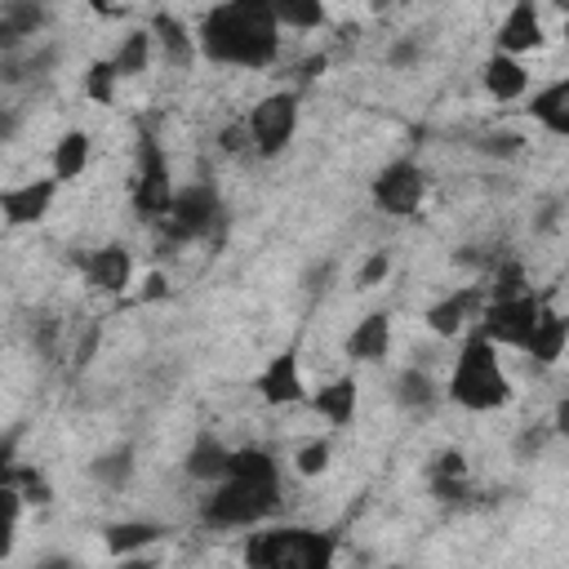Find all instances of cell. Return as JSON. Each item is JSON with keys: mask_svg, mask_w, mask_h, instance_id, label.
Instances as JSON below:
<instances>
[{"mask_svg": "<svg viewBox=\"0 0 569 569\" xmlns=\"http://www.w3.org/2000/svg\"><path fill=\"white\" fill-rule=\"evenodd\" d=\"M280 31L271 0H222L196 22V44L204 62L262 71L280 58Z\"/></svg>", "mask_w": 569, "mask_h": 569, "instance_id": "6da1fadb", "label": "cell"}, {"mask_svg": "<svg viewBox=\"0 0 569 569\" xmlns=\"http://www.w3.org/2000/svg\"><path fill=\"white\" fill-rule=\"evenodd\" d=\"M276 507H280V462L267 449L244 445L231 453V471L213 480L209 493L200 498V525L258 529L267 516H276Z\"/></svg>", "mask_w": 569, "mask_h": 569, "instance_id": "7a4b0ae2", "label": "cell"}, {"mask_svg": "<svg viewBox=\"0 0 569 569\" xmlns=\"http://www.w3.org/2000/svg\"><path fill=\"white\" fill-rule=\"evenodd\" d=\"M516 387H511V373L502 369V356H498V342H489L480 329H471L462 338V351L445 378V400L462 405L467 413H493L502 405H511Z\"/></svg>", "mask_w": 569, "mask_h": 569, "instance_id": "3957f363", "label": "cell"}, {"mask_svg": "<svg viewBox=\"0 0 569 569\" xmlns=\"http://www.w3.org/2000/svg\"><path fill=\"white\" fill-rule=\"evenodd\" d=\"M333 560V533L320 529H253L244 538V565L253 569H325Z\"/></svg>", "mask_w": 569, "mask_h": 569, "instance_id": "277c9868", "label": "cell"}, {"mask_svg": "<svg viewBox=\"0 0 569 569\" xmlns=\"http://www.w3.org/2000/svg\"><path fill=\"white\" fill-rule=\"evenodd\" d=\"M133 156H138V169H133L129 204H133V218H138V222L156 227V222L169 213L173 191H178L173 178H169V156H164L156 129H138V147H133Z\"/></svg>", "mask_w": 569, "mask_h": 569, "instance_id": "5b68a950", "label": "cell"}, {"mask_svg": "<svg viewBox=\"0 0 569 569\" xmlns=\"http://www.w3.org/2000/svg\"><path fill=\"white\" fill-rule=\"evenodd\" d=\"M218 222H222V191L213 182H182L156 231L164 244H191V240H209Z\"/></svg>", "mask_w": 569, "mask_h": 569, "instance_id": "8992f818", "label": "cell"}, {"mask_svg": "<svg viewBox=\"0 0 569 569\" xmlns=\"http://www.w3.org/2000/svg\"><path fill=\"white\" fill-rule=\"evenodd\" d=\"M298 124H302V102H298V89H276L267 98H258L249 107V129H253V156L258 160H276L293 147L298 138Z\"/></svg>", "mask_w": 569, "mask_h": 569, "instance_id": "52a82bcc", "label": "cell"}, {"mask_svg": "<svg viewBox=\"0 0 569 569\" xmlns=\"http://www.w3.org/2000/svg\"><path fill=\"white\" fill-rule=\"evenodd\" d=\"M369 200L378 213L387 218H413L427 200V169L413 160V156H396L391 164H382L369 182Z\"/></svg>", "mask_w": 569, "mask_h": 569, "instance_id": "ba28073f", "label": "cell"}, {"mask_svg": "<svg viewBox=\"0 0 569 569\" xmlns=\"http://www.w3.org/2000/svg\"><path fill=\"white\" fill-rule=\"evenodd\" d=\"M542 307H547V298L533 293V289L511 293V298H489L485 311H480V320H476V329H480L489 342H498V347L525 351V342H529V333H533Z\"/></svg>", "mask_w": 569, "mask_h": 569, "instance_id": "9c48e42d", "label": "cell"}, {"mask_svg": "<svg viewBox=\"0 0 569 569\" xmlns=\"http://www.w3.org/2000/svg\"><path fill=\"white\" fill-rule=\"evenodd\" d=\"M253 391H258V400L271 405V409H293V405H302L311 391H307L298 351H293V347L276 351V356L253 373Z\"/></svg>", "mask_w": 569, "mask_h": 569, "instance_id": "30bf717a", "label": "cell"}, {"mask_svg": "<svg viewBox=\"0 0 569 569\" xmlns=\"http://www.w3.org/2000/svg\"><path fill=\"white\" fill-rule=\"evenodd\" d=\"M485 302H489V293H485L480 284H458V289L440 293V298L422 311V320H427V329H431L436 338H462L467 325L476 329Z\"/></svg>", "mask_w": 569, "mask_h": 569, "instance_id": "8fae6325", "label": "cell"}, {"mask_svg": "<svg viewBox=\"0 0 569 569\" xmlns=\"http://www.w3.org/2000/svg\"><path fill=\"white\" fill-rule=\"evenodd\" d=\"M80 280L93 289V293H102V298H120L129 284H133V253H129V244H98V249H89L80 262Z\"/></svg>", "mask_w": 569, "mask_h": 569, "instance_id": "7c38bea8", "label": "cell"}, {"mask_svg": "<svg viewBox=\"0 0 569 569\" xmlns=\"http://www.w3.org/2000/svg\"><path fill=\"white\" fill-rule=\"evenodd\" d=\"M58 178H27V182H13L0 191V213H4V227H36L49 218L53 200H58Z\"/></svg>", "mask_w": 569, "mask_h": 569, "instance_id": "4fadbf2b", "label": "cell"}, {"mask_svg": "<svg viewBox=\"0 0 569 569\" xmlns=\"http://www.w3.org/2000/svg\"><path fill=\"white\" fill-rule=\"evenodd\" d=\"M542 44H547V27H542L538 0H511V9L502 13V22H498V31H493V49L525 58V53H533V49H542Z\"/></svg>", "mask_w": 569, "mask_h": 569, "instance_id": "5bb4252c", "label": "cell"}, {"mask_svg": "<svg viewBox=\"0 0 569 569\" xmlns=\"http://www.w3.org/2000/svg\"><path fill=\"white\" fill-rule=\"evenodd\" d=\"M391 342H396V325L387 311H369L351 325L347 342H342V356L351 365H382L391 356Z\"/></svg>", "mask_w": 569, "mask_h": 569, "instance_id": "9a60e30c", "label": "cell"}, {"mask_svg": "<svg viewBox=\"0 0 569 569\" xmlns=\"http://www.w3.org/2000/svg\"><path fill=\"white\" fill-rule=\"evenodd\" d=\"M480 84L493 102H520V98H529V67H525V58L493 49L480 67Z\"/></svg>", "mask_w": 569, "mask_h": 569, "instance_id": "2e32d148", "label": "cell"}, {"mask_svg": "<svg viewBox=\"0 0 569 569\" xmlns=\"http://www.w3.org/2000/svg\"><path fill=\"white\" fill-rule=\"evenodd\" d=\"M44 27H49V4L44 0H4V9H0V49L18 53Z\"/></svg>", "mask_w": 569, "mask_h": 569, "instance_id": "e0dca14e", "label": "cell"}, {"mask_svg": "<svg viewBox=\"0 0 569 569\" xmlns=\"http://www.w3.org/2000/svg\"><path fill=\"white\" fill-rule=\"evenodd\" d=\"M307 405L329 422V427H351L356 422V409H360V387H356V373H338L329 382H320Z\"/></svg>", "mask_w": 569, "mask_h": 569, "instance_id": "ac0fdd59", "label": "cell"}, {"mask_svg": "<svg viewBox=\"0 0 569 569\" xmlns=\"http://www.w3.org/2000/svg\"><path fill=\"white\" fill-rule=\"evenodd\" d=\"M231 445L222 440V436H213V431H200L191 445H187V453H182V471H187V480H196V485H213V480H222L227 471H231Z\"/></svg>", "mask_w": 569, "mask_h": 569, "instance_id": "d6986e66", "label": "cell"}, {"mask_svg": "<svg viewBox=\"0 0 569 569\" xmlns=\"http://www.w3.org/2000/svg\"><path fill=\"white\" fill-rule=\"evenodd\" d=\"M391 400H396L405 413H431V409L445 400V387L431 378V369L409 365V369L396 373V382H391Z\"/></svg>", "mask_w": 569, "mask_h": 569, "instance_id": "ffe728a7", "label": "cell"}, {"mask_svg": "<svg viewBox=\"0 0 569 569\" xmlns=\"http://www.w3.org/2000/svg\"><path fill=\"white\" fill-rule=\"evenodd\" d=\"M565 351H569V316H560V311L547 302L542 316H538V325H533V333H529V342H525V356L547 369V365H556Z\"/></svg>", "mask_w": 569, "mask_h": 569, "instance_id": "44dd1931", "label": "cell"}, {"mask_svg": "<svg viewBox=\"0 0 569 569\" xmlns=\"http://www.w3.org/2000/svg\"><path fill=\"white\" fill-rule=\"evenodd\" d=\"M525 111H529L533 124H542L547 133H556V138L569 142V76L551 80L547 89H533Z\"/></svg>", "mask_w": 569, "mask_h": 569, "instance_id": "7402d4cb", "label": "cell"}, {"mask_svg": "<svg viewBox=\"0 0 569 569\" xmlns=\"http://www.w3.org/2000/svg\"><path fill=\"white\" fill-rule=\"evenodd\" d=\"M160 538H164V529L156 520H111L102 529V542H107V556L111 560H133L147 547H156Z\"/></svg>", "mask_w": 569, "mask_h": 569, "instance_id": "603a6c76", "label": "cell"}, {"mask_svg": "<svg viewBox=\"0 0 569 569\" xmlns=\"http://www.w3.org/2000/svg\"><path fill=\"white\" fill-rule=\"evenodd\" d=\"M151 31H156V49H160L164 62H173V67H191V62L200 58L196 31H191L182 18H173V13H156V18H151Z\"/></svg>", "mask_w": 569, "mask_h": 569, "instance_id": "cb8c5ba5", "label": "cell"}, {"mask_svg": "<svg viewBox=\"0 0 569 569\" xmlns=\"http://www.w3.org/2000/svg\"><path fill=\"white\" fill-rule=\"evenodd\" d=\"M93 160V138L84 129H67L58 142H53V156H49V173L58 182H76Z\"/></svg>", "mask_w": 569, "mask_h": 569, "instance_id": "d4e9b609", "label": "cell"}, {"mask_svg": "<svg viewBox=\"0 0 569 569\" xmlns=\"http://www.w3.org/2000/svg\"><path fill=\"white\" fill-rule=\"evenodd\" d=\"M160 49H156V31L151 27H133V31H124L120 36V44H116V67H120V76L129 80V76H142L147 67H151V58H156Z\"/></svg>", "mask_w": 569, "mask_h": 569, "instance_id": "484cf974", "label": "cell"}, {"mask_svg": "<svg viewBox=\"0 0 569 569\" xmlns=\"http://www.w3.org/2000/svg\"><path fill=\"white\" fill-rule=\"evenodd\" d=\"M133 467H138V449L133 445H116V449H102L93 462H89V476L102 485V489H124L133 480Z\"/></svg>", "mask_w": 569, "mask_h": 569, "instance_id": "4316f807", "label": "cell"}, {"mask_svg": "<svg viewBox=\"0 0 569 569\" xmlns=\"http://www.w3.org/2000/svg\"><path fill=\"white\" fill-rule=\"evenodd\" d=\"M280 27L289 31H320L329 22V4L325 0H271Z\"/></svg>", "mask_w": 569, "mask_h": 569, "instance_id": "83f0119b", "label": "cell"}, {"mask_svg": "<svg viewBox=\"0 0 569 569\" xmlns=\"http://www.w3.org/2000/svg\"><path fill=\"white\" fill-rule=\"evenodd\" d=\"M120 67H116V58H93L89 67H84V98L89 102H98V107H111L116 102V89H120Z\"/></svg>", "mask_w": 569, "mask_h": 569, "instance_id": "f1b7e54d", "label": "cell"}, {"mask_svg": "<svg viewBox=\"0 0 569 569\" xmlns=\"http://www.w3.org/2000/svg\"><path fill=\"white\" fill-rule=\"evenodd\" d=\"M529 280H525V262L511 258V253H498L489 258V298H511V293H525Z\"/></svg>", "mask_w": 569, "mask_h": 569, "instance_id": "f546056e", "label": "cell"}, {"mask_svg": "<svg viewBox=\"0 0 569 569\" xmlns=\"http://www.w3.org/2000/svg\"><path fill=\"white\" fill-rule=\"evenodd\" d=\"M4 485H13L31 507H49V502H53V485H49V476H44L40 467H18V462H9V467H4Z\"/></svg>", "mask_w": 569, "mask_h": 569, "instance_id": "4dcf8cb0", "label": "cell"}, {"mask_svg": "<svg viewBox=\"0 0 569 569\" xmlns=\"http://www.w3.org/2000/svg\"><path fill=\"white\" fill-rule=\"evenodd\" d=\"M293 471L302 476V480H316V476H325L329 471V462H333V445L325 440V436H311V440H302L298 449H293Z\"/></svg>", "mask_w": 569, "mask_h": 569, "instance_id": "1f68e13d", "label": "cell"}, {"mask_svg": "<svg viewBox=\"0 0 569 569\" xmlns=\"http://www.w3.org/2000/svg\"><path fill=\"white\" fill-rule=\"evenodd\" d=\"M391 267H396L391 249H369L365 262L356 267V289H378V284L391 276Z\"/></svg>", "mask_w": 569, "mask_h": 569, "instance_id": "d6a6232c", "label": "cell"}, {"mask_svg": "<svg viewBox=\"0 0 569 569\" xmlns=\"http://www.w3.org/2000/svg\"><path fill=\"white\" fill-rule=\"evenodd\" d=\"M218 147H222V156H253V129H249V116L222 124Z\"/></svg>", "mask_w": 569, "mask_h": 569, "instance_id": "836d02e7", "label": "cell"}, {"mask_svg": "<svg viewBox=\"0 0 569 569\" xmlns=\"http://www.w3.org/2000/svg\"><path fill=\"white\" fill-rule=\"evenodd\" d=\"M58 338H62V320H58L53 311L31 316V342H36L44 356H53V351H58Z\"/></svg>", "mask_w": 569, "mask_h": 569, "instance_id": "e575fe53", "label": "cell"}, {"mask_svg": "<svg viewBox=\"0 0 569 569\" xmlns=\"http://www.w3.org/2000/svg\"><path fill=\"white\" fill-rule=\"evenodd\" d=\"M427 489H431V498L445 502V507H458V502L471 498V480H467V476H440V480H427Z\"/></svg>", "mask_w": 569, "mask_h": 569, "instance_id": "d590c367", "label": "cell"}, {"mask_svg": "<svg viewBox=\"0 0 569 569\" xmlns=\"http://www.w3.org/2000/svg\"><path fill=\"white\" fill-rule=\"evenodd\" d=\"M418 58H422V40H413V36H400V40L387 44V67L391 71H409V67H418Z\"/></svg>", "mask_w": 569, "mask_h": 569, "instance_id": "8d00e7d4", "label": "cell"}, {"mask_svg": "<svg viewBox=\"0 0 569 569\" xmlns=\"http://www.w3.org/2000/svg\"><path fill=\"white\" fill-rule=\"evenodd\" d=\"M476 147H480L485 156H502V160H507V156H520V151H525V138L511 133V129H498V133H485Z\"/></svg>", "mask_w": 569, "mask_h": 569, "instance_id": "74e56055", "label": "cell"}, {"mask_svg": "<svg viewBox=\"0 0 569 569\" xmlns=\"http://www.w3.org/2000/svg\"><path fill=\"white\" fill-rule=\"evenodd\" d=\"M556 431H551V422H538V427H525L520 436H516V458H538L542 449H547V440H551Z\"/></svg>", "mask_w": 569, "mask_h": 569, "instance_id": "f35d334b", "label": "cell"}, {"mask_svg": "<svg viewBox=\"0 0 569 569\" xmlns=\"http://www.w3.org/2000/svg\"><path fill=\"white\" fill-rule=\"evenodd\" d=\"M440 476H467V453L462 449H440L427 462V480H440Z\"/></svg>", "mask_w": 569, "mask_h": 569, "instance_id": "ab89813d", "label": "cell"}, {"mask_svg": "<svg viewBox=\"0 0 569 569\" xmlns=\"http://www.w3.org/2000/svg\"><path fill=\"white\" fill-rule=\"evenodd\" d=\"M138 298H142V302H160V298H169V280H164V271H147L142 284H138Z\"/></svg>", "mask_w": 569, "mask_h": 569, "instance_id": "60d3db41", "label": "cell"}, {"mask_svg": "<svg viewBox=\"0 0 569 569\" xmlns=\"http://www.w3.org/2000/svg\"><path fill=\"white\" fill-rule=\"evenodd\" d=\"M98 338H102V329H98V325H89V329L80 333V342H76V351H71V356H76V369H84V365L93 360V351H98Z\"/></svg>", "mask_w": 569, "mask_h": 569, "instance_id": "b9f144b4", "label": "cell"}, {"mask_svg": "<svg viewBox=\"0 0 569 569\" xmlns=\"http://www.w3.org/2000/svg\"><path fill=\"white\" fill-rule=\"evenodd\" d=\"M551 431H556L560 440H569V396L556 400V409H551Z\"/></svg>", "mask_w": 569, "mask_h": 569, "instance_id": "7bdbcfd3", "label": "cell"}, {"mask_svg": "<svg viewBox=\"0 0 569 569\" xmlns=\"http://www.w3.org/2000/svg\"><path fill=\"white\" fill-rule=\"evenodd\" d=\"M329 276H333V262H320V267H311V271H307V293H320Z\"/></svg>", "mask_w": 569, "mask_h": 569, "instance_id": "ee69618b", "label": "cell"}, {"mask_svg": "<svg viewBox=\"0 0 569 569\" xmlns=\"http://www.w3.org/2000/svg\"><path fill=\"white\" fill-rule=\"evenodd\" d=\"M89 9H93L98 18H116V13H120V4H116V0H89Z\"/></svg>", "mask_w": 569, "mask_h": 569, "instance_id": "f6af8a7d", "label": "cell"}, {"mask_svg": "<svg viewBox=\"0 0 569 569\" xmlns=\"http://www.w3.org/2000/svg\"><path fill=\"white\" fill-rule=\"evenodd\" d=\"M565 44H569V13H565Z\"/></svg>", "mask_w": 569, "mask_h": 569, "instance_id": "bcb514c9", "label": "cell"}]
</instances>
